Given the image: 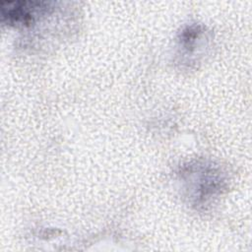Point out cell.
Returning a JSON list of instances; mask_svg holds the SVG:
<instances>
[{
	"instance_id": "cell-1",
	"label": "cell",
	"mask_w": 252,
	"mask_h": 252,
	"mask_svg": "<svg viewBox=\"0 0 252 252\" xmlns=\"http://www.w3.org/2000/svg\"><path fill=\"white\" fill-rule=\"evenodd\" d=\"M51 5L46 1H1V21L12 27H29L38 18L49 14L53 10Z\"/></svg>"
},
{
	"instance_id": "cell-2",
	"label": "cell",
	"mask_w": 252,
	"mask_h": 252,
	"mask_svg": "<svg viewBox=\"0 0 252 252\" xmlns=\"http://www.w3.org/2000/svg\"><path fill=\"white\" fill-rule=\"evenodd\" d=\"M189 176L191 198L196 206L207 205L214 197L219 195L223 186V179L220 171L212 165H198L197 173Z\"/></svg>"
}]
</instances>
